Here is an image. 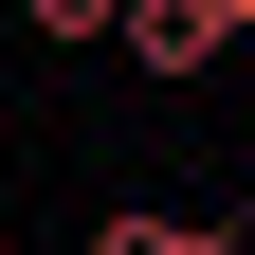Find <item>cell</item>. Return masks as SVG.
I'll use <instances>...</instances> for the list:
<instances>
[{
	"label": "cell",
	"mask_w": 255,
	"mask_h": 255,
	"mask_svg": "<svg viewBox=\"0 0 255 255\" xmlns=\"http://www.w3.org/2000/svg\"><path fill=\"white\" fill-rule=\"evenodd\" d=\"M110 55H128V73H164V91H201L219 55H237V0H128Z\"/></svg>",
	"instance_id": "obj_1"
},
{
	"label": "cell",
	"mask_w": 255,
	"mask_h": 255,
	"mask_svg": "<svg viewBox=\"0 0 255 255\" xmlns=\"http://www.w3.org/2000/svg\"><path fill=\"white\" fill-rule=\"evenodd\" d=\"M91 255H201V219H164V201H128V219H91Z\"/></svg>",
	"instance_id": "obj_2"
},
{
	"label": "cell",
	"mask_w": 255,
	"mask_h": 255,
	"mask_svg": "<svg viewBox=\"0 0 255 255\" xmlns=\"http://www.w3.org/2000/svg\"><path fill=\"white\" fill-rule=\"evenodd\" d=\"M18 18H37L55 55H91V37H128V0H18Z\"/></svg>",
	"instance_id": "obj_3"
},
{
	"label": "cell",
	"mask_w": 255,
	"mask_h": 255,
	"mask_svg": "<svg viewBox=\"0 0 255 255\" xmlns=\"http://www.w3.org/2000/svg\"><path fill=\"white\" fill-rule=\"evenodd\" d=\"M237 37H255V0H237Z\"/></svg>",
	"instance_id": "obj_4"
},
{
	"label": "cell",
	"mask_w": 255,
	"mask_h": 255,
	"mask_svg": "<svg viewBox=\"0 0 255 255\" xmlns=\"http://www.w3.org/2000/svg\"><path fill=\"white\" fill-rule=\"evenodd\" d=\"M237 182H255V146H237Z\"/></svg>",
	"instance_id": "obj_5"
},
{
	"label": "cell",
	"mask_w": 255,
	"mask_h": 255,
	"mask_svg": "<svg viewBox=\"0 0 255 255\" xmlns=\"http://www.w3.org/2000/svg\"><path fill=\"white\" fill-rule=\"evenodd\" d=\"M0 255H18V237H0Z\"/></svg>",
	"instance_id": "obj_6"
}]
</instances>
